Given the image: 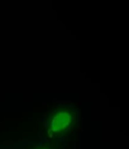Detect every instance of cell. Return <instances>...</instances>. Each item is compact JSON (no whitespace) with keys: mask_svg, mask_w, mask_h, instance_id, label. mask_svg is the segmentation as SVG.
<instances>
[{"mask_svg":"<svg viewBox=\"0 0 129 149\" xmlns=\"http://www.w3.org/2000/svg\"><path fill=\"white\" fill-rule=\"evenodd\" d=\"M75 110L67 106H56L47 116L45 127L50 136H60L73 127Z\"/></svg>","mask_w":129,"mask_h":149,"instance_id":"6da1fadb","label":"cell"}]
</instances>
